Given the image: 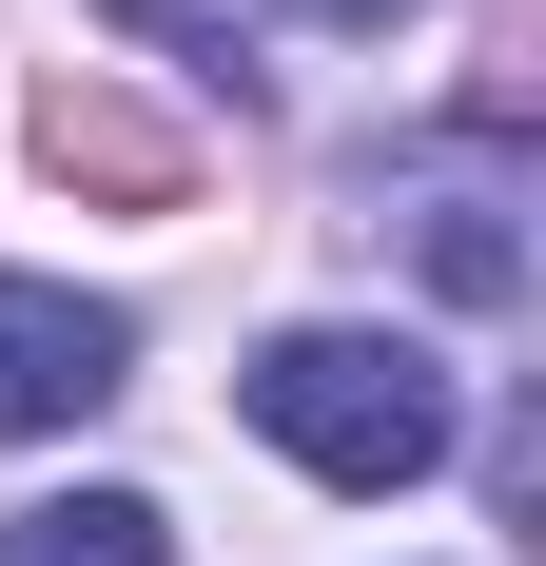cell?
Masks as SVG:
<instances>
[{"label":"cell","instance_id":"obj_1","mask_svg":"<svg viewBox=\"0 0 546 566\" xmlns=\"http://www.w3.org/2000/svg\"><path fill=\"white\" fill-rule=\"evenodd\" d=\"M234 410H254L273 450L313 469V489H430V469H449V430H469L430 352H410V333H351V313L273 333L254 371H234Z\"/></svg>","mask_w":546,"mask_h":566},{"label":"cell","instance_id":"obj_2","mask_svg":"<svg viewBox=\"0 0 546 566\" xmlns=\"http://www.w3.org/2000/svg\"><path fill=\"white\" fill-rule=\"evenodd\" d=\"M507 216H527V157H507V137H430V157L371 176V234H410L469 313H507V293H527V234H507Z\"/></svg>","mask_w":546,"mask_h":566},{"label":"cell","instance_id":"obj_3","mask_svg":"<svg viewBox=\"0 0 546 566\" xmlns=\"http://www.w3.org/2000/svg\"><path fill=\"white\" fill-rule=\"evenodd\" d=\"M137 371V313L117 293H59V274H0V450H40L78 410H117Z\"/></svg>","mask_w":546,"mask_h":566},{"label":"cell","instance_id":"obj_4","mask_svg":"<svg viewBox=\"0 0 546 566\" xmlns=\"http://www.w3.org/2000/svg\"><path fill=\"white\" fill-rule=\"evenodd\" d=\"M0 566H176V527L137 509V489H78V509H20V527H0Z\"/></svg>","mask_w":546,"mask_h":566},{"label":"cell","instance_id":"obj_5","mask_svg":"<svg viewBox=\"0 0 546 566\" xmlns=\"http://www.w3.org/2000/svg\"><path fill=\"white\" fill-rule=\"evenodd\" d=\"M293 20H332V40H390V20H410V0H293Z\"/></svg>","mask_w":546,"mask_h":566}]
</instances>
